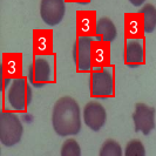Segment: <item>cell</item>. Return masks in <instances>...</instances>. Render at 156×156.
Returning <instances> with one entry per match:
<instances>
[{"label": "cell", "instance_id": "cell-1", "mask_svg": "<svg viewBox=\"0 0 156 156\" xmlns=\"http://www.w3.org/2000/svg\"><path fill=\"white\" fill-rule=\"evenodd\" d=\"M52 126L61 137L78 135L81 130V109L72 96H62L53 106Z\"/></svg>", "mask_w": 156, "mask_h": 156}, {"label": "cell", "instance_id": "cell-2", "mask_svg": "<svg viewBox=\"0 0 156 156\" xmlns=\"http://www.w3.org/2000/svg\"><path fill=\"white\" fill-rule=\"evenodd\" d=\"M23 134V126L19 116L7 110L0 114V142L5 147L18 144Z\"/></svg>", "mask_w": 156, "mask_h": 156}, {"label": "cell", "instance_id": "cell-3", "mask_svg": "<svg viewBox=\"0 0 156 156\" xmlns=\"http://www.w3.org/2000/svg\"><path fill=\"white\" fill-rule=\"evenodd\" d=\"M6 100L12 109L16 112H25L31 105L32 90L26 78H16L6 90Z\"/></svg>", "mask_w": 156, "mask_h": 156}, {"label": "cell", "instance_id": "cell-4", "mask_svg": "<svg viewBox=\"0 0 156 156\" xmlns=\"http://www.w3.org/2000/svg\"><path fill=\"white\" fill-rule=\"evenodd\" d=\"M115 93L114 73L103 67L94 70L90 75V95L94 98H110Z\"/></svg>", "mask_w": 156, "mask_h": 156}, {"label": "cell", "instance_id": "cell-5", "mask_svg": "<svg viewBox=\"0 0 156 156\" xmlns=\"http://www.w3.org/2000/svg\"><path fill=\"white\" fill-rule=\"evenodd\" d=\"M52 80V67L45 55H35L28 68V81L33 87L41 88Z\"/></svg>", "mask_w": 156, "mask_h": 156}, {"label": "cell", "instance_id": "cell-6", "mask_svg": "<svg viewBox=\"0 0 156 156\" xmlns=\"http://www.w3.org/2000/svg\"><path fill=\"white\" fill-rule=\"evenodd\" d=\"M133 121L135 132L149 135L155 128V108L142 102L136 103L133 113Z\"/></svg>", "mask_w": 156, "mask_h": 156}, {"label": "cell", "instance_id": "cell-7", "mask_svg": "<svg viewBox=\"0 0 156 156\" xmlns=\"http://www.w3.org/2000/svg\"><path fill=\"white\" fill-rule=\"evenodd\" d=\"M93 37H78L76 44L74 45V61L76 62L79 72H88L93 67L92 62V46Z\"/></svg>", "mask_w": 156, "mask_h": 156}, {"label": "cell", "instance_id": "cell-8", "mask_svg": "<svg viewBox=\"0 0 156 156\" xmlns=\"http://www.w3.org/2000/svg\"><path fill=\"white\" fill-rule=\"evenodd\" d=\"M66 12L65 0H41L40 16L48 26H56L62 21Z\"/></svg>", "mask_w": 156, "mask_h": 156}, {"label": "cell", "instance_id": "cell-9", "mask_svg": "<svg viewBox=\"0 0 156 156\" xmlns=\"http://www.w3.org/2000/svg\"><path fill=\"white\" fill-rule=\"evenodd\" d=\"M82 117H83L85 125L90 130L99 132L106 125L107 112L100 102L90 101L85 106L83 112H82Z\"/></svg>", "mask_w": 156, "mask_h": 156}, {"label": "cell", "instance_id": "cell-10", "mask_svg": "<svg viewBox=\"0 0 156 156\" xmlns=\"http://www.w3.org/2000/svg\"><path fill=\"white\" fill-rule=\"evenodd\" d=\"M125 62L129 68H136L144 63V46L142 38L126 40Z\"/></svg>", "mask_w": 156, "mask_h": 156}, {"label": "cell", "instance_id": "cell-11", "mask_svg": "<svg viewBox=\"0 0 156 156\" xmlns=\"http://www.w3.org/2000/svg\"><path fill=\"white\" fill-rule=\"evenodd\" d=\"M2 76L16 79L23 75V55L20 53H5L2 55Z\"/></svg>", "mask_w": 156, "mask_h": 156}, {"label": "cell", "instance_id": "cell-12", "mask_svg": "<svg viewBox=\"0 0 156 156\" xmlns=\"http://www.w3.org/2000/svg\"><path fill=\"white\" fill-rule=\"evenodd\" d=\"M33 51L35 55L53 53V32L51 30H35L33 32Z\"/></svg>", "mask_w": 156, "mask_h": 156}, {"label": "cell", "instance_id": "cell-13", "mask_svg": "<svg viewBox=\"0 0 156 156\" xmlns=\"http://www.w3.org/2000/svg\"><path fill=\"white\" fill-rule=\"evenodd\" d=\"M93 67L99 69L110 65V42L103 40H94L92 46Z\"/></svg>", "mask_w": 156, "mask_h": 156}, {"label": "cell", "instance_id": "cell-14", "mask_svg": "<svg viewBox=\"0 0 156 156\" xmlns=\"http://www.w3.org/2000/svg\"><path fill=\"white\" fill-rule=\"evenodd\" d=\"M96 16L93 11H79L76 13V33L79 37H93L96 30Z\"/></svg>", "mask_w": 156, "mask_h": 156}, {"label": "cell", "instance_id": "cell-15", "mask_svg": "<svg viewBox=\"0 0 156 156\" xmlns=\"http://www.w3.org/2000/svg\"><path fill=\"white\" fill-rule=\"evenodd\" d=\"M125 34L127 39L142 38L144 34L143 16L139 13H127L125 16Z\"/></svg>", "mask_w": 156, "mask_h": 156}, {"label": "cell", "instance_id": "cell-16", "mask_svg": "<svg viewBox=\"0 0 156 156\" xmlns=\"http://www.w3.org/2000/svg\"><path fill=\"white\" fill-rule=\"evenodd\" d=\"M95 35L100 40L113 42L117 37V28L114 21L107 16H102L100 19H98Z\"/></svg>", "mask_w": 156, "mask_h": 156}, {"label": "cell", "instance_id": "cell-17", "mask_svg": "<svg viewBox=\"0 0 156 156\" xmlns=\"http://www.w3.org/2000/svg\"><path fill=\"white\" fill-rule=\"evenodd\" d=\"M139 12L143 16L144 34L153 33L156 28V7L151 4H146L140 8Z\"/></svg>", "mask_w": 156, "mask_h": 156}, {"label": "cell", "instance_id": "cell-18", "mask_svg": "<svg viewBox=\"0 0 156 156\" xmlns=\"http://www.w3.org/2000/svg\"><path fill=\"white\" fill-rule=\"evenodd\" d=\"M100 156H122V148L117 141L113 139H108L102 143L100 151Z\"/></svg>", "mask_w": 156, "mask_h": 156}, {"label": "cell", "instance_id": "cell-19", "mask_svg": "<svg viewBox=\"0 0 156 156\" xmlns=\"http://www.w3.org/2000/svg\"><path fill=\"white\" fill-rule=\"evenodd\" d=\"M61 156H81V148L79 146L78 141L74 139H68L62 143Z\"/></svg>", "mask_w": 156, "mask_h": 156}, {"label": "cell", "instance_id": "cell-20", "mask_svg": "<svg viewBox=\"0 0 156 156\" xmlns=\"http://www.w3.org/2000/svg\"><path fill=\"white\" fill-rule=\"evenodd\" d=\"M146 148L140 140H130L125 148V156H144Z\"/></svg>", "mask_w": 156, "mask_h": 156}, {"label": "cell", "instance_id": "cell-21", "mask_svg": "<svg viewBox=\"0 0 156 156\" xmlns=\"http://www.w3.org/2000/svg\"><path fill=\"white\" fill-rule=\"evenodd\" d=\"M129 1H130V4L134 5L135 7H141V6H143V4H144L146 0H129Z\"/></svg>", "mask_w": 156, "mask_h": 156}, {"label": "cell", "instance_id": "cell-22", "mask_svg": "<svg viewBox=\"0 0 156 156\" xmlns=\"http://www.w3.org/2000/svg\"><path fill=\"white\" fill-rule=\"evenodd\" d=\"M12 80H13V79H11V78H4V90H5V92L8 89V87L11 85Z\"/></svg>", "mask_w": 156, "mask_h": 156}, {"label": "cell", "instance_id": "cell-23", "mask_svg": "<svg viewBox=\"0 0 156 156\" xmlns=\"http://www.w3.org/2000/svg\"><path fill=\"white\" fill-rule=\"evenodd\" d=\"M72 1H76V2H81V4H88L90 0H72Z\"/></svg>", "mask_w": 156, "mask_h": 156}]
</instances>
